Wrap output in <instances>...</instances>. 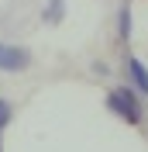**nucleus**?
Masks as SVG:
<instances>
[{
  "label": "nucleus",
  "mask_w": 148,
  "mask_h": 152,
  "mask_svg": "<svg viewBox=\"0 0 148 152\" xmlns=\"http://www.w3.org/2000/svg\"><path fill=\"white\" fill-rule=\"evenodd\" d=\"M107 107H110L114 114H120L128 124H138L141 121V104H138V97H134L131 86H117V90H110V94H107Z\"/></svg>",
  "instance_id": "obj_1"
},
{
  "label": "nucleus",
  "mask_w": 148,
  "mask_h": 152,
  "mask_svg": "<svg viewBox=\"0 0 148 152\" xmlns=\"http://www.w3.org/2000/svg\"><path fill=\"white\" fill-rule=\"evenodd\" d=\"M31 66V56L17 45H0V69L4 73H24Z\"/></svg>",
  "instance_id": "obj_2"
},
{
  "label": "nucleus",
  "mask_w": 148,
  "mask_h": 152,
  "mask_svg": "<svg viewBox=\"0 0 148 152\" xmlns=\"http://www.w3.org/2000/svg\"><path fill=\"white\" fill-rule=\"evenodd\" d=\"M128 76H131V83H134V90L148 97V69L141 66L138 59H128Z\"/></svg>",
  "instance_id": "obj_3"
},
{
  "label": "nucleus",
  "mask_w": 148,
  "mask_h": 152,
  "mask_svg": "<svg viewBox=\"0 0 148 152\" xmlns=\"http://www.w3.org/2000/svg\"><path fill=\"white\" fill-rule=\"evenodd\" d=\"M117 31H120V38H131V10L128 7H120V14H117Z\"/></svg>",
  "instance_id": "obj_4"
},
{
  "label": "nucleus",
  "mask_w": 148,
  "mask_h": 152,
  "mask_svg": "<svg viewBox=\"0 0 148 152\" xmlns=\"http://www.w3.org/2000/svg\"><path fill=\"white\" fill-rule=\"evenodd\" d=\"M10 121V104L7 100H0V132H4V124Z\"/></svg>",
  "instance_id": "obj_5"
}]
</instances>
